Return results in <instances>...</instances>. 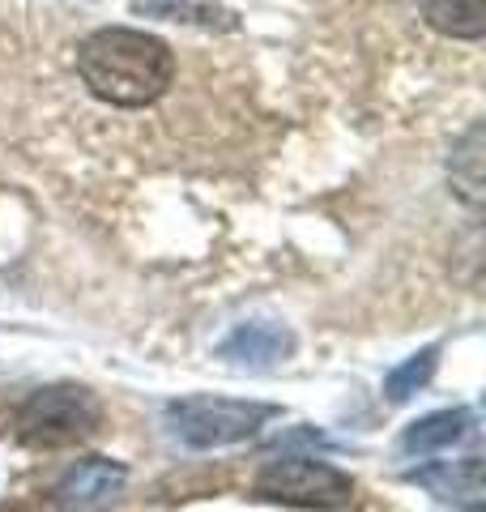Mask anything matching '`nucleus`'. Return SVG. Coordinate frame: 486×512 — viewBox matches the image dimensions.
I'll return each mask as SVG.
<instances>
[{"instance_id":"6e6552de","label":"nucleus","mask_w":486,"mask_h":512,"mask_svg":"<svg viewBox=\"0 0 486 512\" xmlns=\"http://www.w3.org/2000/svg\"><path fill=\"white\" fill-rule=\"evenodd\" d=\"M469 427H474V410H435L427 414V419H418L405 427V436H401V453H440V448H452L457 440L469 436Z\"/></svg>"},{"instance_id":"7ed1b4c3","label":"nucleus","mask_w":486,"mask_h":512,"mask_svg":"<svg viewBox=\"0 0 486 512\" xmlns=\"http://www.w3.org/2000/svg\"><path fill=\"white\" fill-rule=\"evenodd\" d=\"M273 406L261 402H231V397H184L167 406L171 436L188 448H231L252 440L269 419Z\"/></svg>"},{"instance_id":"39448f33","label":"nucleus","mask_w":486,"mask_h":512,"mask_svg":"<svg viewBox=\"0 0 486 512\" xmlns=\"http://www.w3.org/2000/svg\"><path fill=\"white\" fill-rule=\"evenodd\" d=\"M128 470L120 466V461H107V457H90V461H77V466L69 470L56 483V508L60 512H94L111 504L124 487Z\"/></svg>"},{"instance_id":"423d86ee","label":"nucleus","mask_w":486,"mask_h":512,"mask_svg":"<svg viewBox=\"0 0 486 512\" xmlns=\"http://www.w3.org/2000/svg\"><path fill=\"white\" fill-rule=\"evenodd\" d=\"M405 478L418 487H427L431 495H440L444 504H457L465 512L482 508V457H474V453L461 457V461H435V466L410 470Z\"/></svg>"},{"instance_id":"1a4fd4ad","label":"nucleus","mask_w":486,"mask_h":512,"mask_svg":"<svg viewBox=\"0 0 486 512\" xmlns=\"http://www.w3.org/2000/svg\"><path fill=\"white\" fill-rule=\"evenodd\" d=\"M423 18L448 39L474 43L486 35V0H423Z\"/></svg>"},{"instance_id":"20e7f679","label":"nucleus","mask_w":486,"mask_h":512,"mask_svg":"<svg viewBox=\"0 0 486 512\" xmlns=\"http://www.w3.org/2000/svg\"><path fill=\"white\" fill-rule=\"evenodd\" d=\"M256 495L269 504H286V508H346L354 483L350 478L329 466V461H316V457H282V461H269L256 478Z\"/></svg>"},{"instance_id":"0eeeda50","label":"nucleus","mask_w":486,"mask_h":512,"mask_svg":"<svg viewBox=\"0 0 486 512\" xmlns=\"http://www.w3.org/2000/svg\"><path fill=\"white\" fill-rule=\"evenodd\" d=\"M290 346H295L290 329L273 325V320H248V325H239L231 338L218 346V355L235 367H269V363L286 359Z\"/></svg>"},{"instance_id":"9d476101","label":"nucleus","mask_w":486,"mask_h":512,"mask_svg":"<svg viewBox=\"0 0 486 512\" xmlns=\"http://www.w3.org/2000/svg\"><path fill=\"white\" fill-rule=\"evenodd\" d=\"M448 180H452V192H457L469 210H478L482 205V124H474L457 146H452Z\"/></svg>"},{"instance_id":"f03ea898","label":"nucleus","mask_w":486,"mask_h":512,"mask_svg":"<svg viewBox=\"0 0 486 512\" xmlns=\"http://www.w3.org/2000/svg\"><path fill=\"white\" fill-rule=\"evenodd\" d=\"M103 423V406L90 389L77 384H47L35 389L18 410V440L30 448H60L94 436Z\"/></svg>"},{"instance_id":"9b49d317","label":"nucleus","mask_w":486,"mask_h":512,"mask_svg":"<svg viewBox=\"0 0 486 512\" xmlns=\"http://www.w3.org/2000/svg\"><path fill=\"white\" fill-rule=\"evenodd\" d=\"M435 363H440V346H427V350H418V355H410L401 367H393V372L384 376V397L388 402H410L435 376Z\"/></svg>"},{"instance_id":"f257e3e1","label":"nucleus","mask_w":486,"mask_h":512,"mask_svg":"<svg viewBox=\"0 0 486 512\" xmlns=\"http://www.w3.org/2000/svg\"><path fill=\"white\" fill-rule=\"evenodd\" d=\"M77 77L99 103L150 107L175 82V52L145 30L107 26L77 43Z\"/></svg>"}]
</instances>
